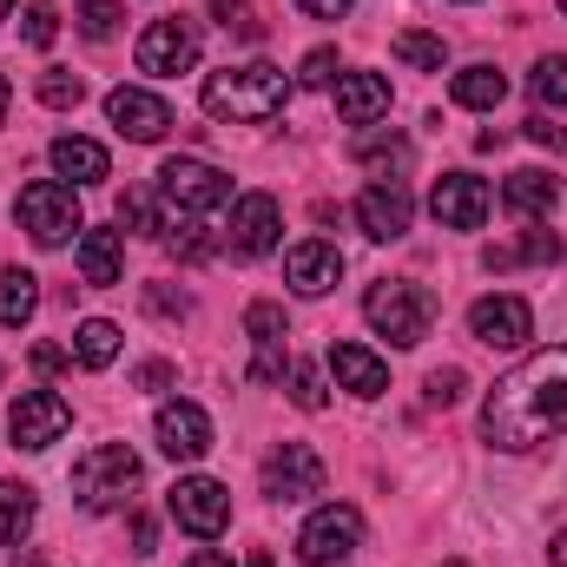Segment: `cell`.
Returning a JSON list of instances; mask_svg holds the SVG:
<instances>
[{
	"label": "cell",
	"mask_w": 567,
	"mask_h": 567,
	"mask_svg": "<svg viewBox=\"0 0 567 567\" xmlns=\"http://www.w3.org/2000/svg\"><path fill=\"white\" fill-rule=\"evenodd\" d=\"M567 429V343H548L535 357H522L482 403V442L528 455L548 435Z\"/></svg>",
	"instance_id": "obj_1"
},
{
	"label": "cell",
	"mask_w": 567,
	"mask_h": 567,
	"mask_svg": "<svg viewBox=\"0 0 567 567\" xmlns=\"http://www.w3.org/2000/svg\"><path fill=\"white\" fill-rule=\"evenodd\" d=\"M284 100H290V80H284V66H265V60L225 66V73L205 80V113H212V120H231V126H265V120H278Z\"/></svg>",
	"instance_id": "obj_2"
},
{
	"label": "cell",
	"mask_w": 567,
	"mask_h": 567,
	"mask_svg": "<svg viewBox=\"0 0 567 567\" xmlns=\"http://www.w3.org/2000/svg\"><path fill=\"white\" fill-rule=\"evenodd\" d=\"M13 225H20L40 251H60L66 238L86 231V218H80V192H73L66 178H33V185H20V198H13Z\"/></svg>",
	"instance_id": "obj_3"
},
{
	"label": "cell",
	"mask_w": 567,
	"mask_h": 567,
	"mask_svg": "<svg viewBox=\"0 0 567 567\" xmlns=\"http://www.w3.org/2000/svg\"><path fill=\"white\" fill-rule=\"evenodd\" d=\"M363 317L377 323V337H390L396 350H416L435 323V297L416 278H383L363 290Z\"/></svg>",
	"instance_id": "obj_4"
},
{
	"label": "cell",
	"mask_w": 567,
	"mask_h": 567,
	"mask_svg": "<svg viewBox=\"0 0 567 567\" xmlns=\"http://www.w3.org/2000/svg\"><path fill=\"white\" fill-rule=\"evenodd\" d=\"M133 488H140V455H133L126 442H100V449H86V455L73 462V502L93 508V515L120 508Z\"/></svg>",
	"instance_id": "obj_5"
},
{
	"label": "cell",
	"mask_w": 567,
	"mask_h": 567,
	"mask_svg": "<svg viewBox=\"0 0 567 567\" xmlns=\"http://www.w3.org/2000/svg\"><path fill=\"white\" fill-rule=\"evenodd\" d=\"M158 198L185 218H205V212H225L231 205V172L205 165V158H165L158 165Z\"/></svg>",
	"instance_id": "obj_6"
},
{
	"label": "cell",
	"mask_w": 567,
	"mask_h": 567,
	"mask_svg": "<svg viewBox=\"0 0 567 567\" xmlns=\"http://www.w3.org/2000/svg\"><path fill=\"white\" fill-rule=\"evenodd\" d=\"M357 548H363V515L350 502H323L303 522V535H297V561L303 567H337V561H350Z\"/></svg>",
	"instance_id": "obj_7"
},
{
	"label": "cell",
	"mask_w": 567,
	"mask_h": 567,
	"mask_svg": "<svg viewBox=\"0 0 567 567\" xmlns=\"http://www.w3.org/2000/svg\"><path fill=\"white\" fill-rule=\"evenodd\" d=\"M165 515H172L185 535L218 542V535H225V522H231V488H225V482H212V475H185V482H172Z\"/></svg>",
	"instance_id": "obj_8"
},
{
	"label": "cell",
	"mask_w": 567,
	"mask_h": 567,
	"mask_svg": "<svg viewBox=\"0 0 567 567\" xmlns=\"http://www.w3.org/2000/svg\"><path fill=\"white\" fill-rule=\"evenodd\" d=\"M468 337L488 343V350H522V343L535 337V310H528V297H515V290L475 297V303H468Z\"/></svg>",
	"instance_id": "obj_9"
},
{
	"label": "cell",
	"mask_w": 567,
	"mask_h": 567,
	"mask_svg": "<svg viewBox=\"0 0 567 567\" xmlns=\"http://www.w3.org/2000/svg\"><path fill=\"white\" fill-rule=\"evenodd\" d=\"M192 66H198V27L192 20L165 13V20H152L140 33V73L172 80V73H192Z\"/></svg>",
	"instance_id": "obj_10"
},
{
	"label": "cell",
	"mask_w": 567,
	"mask_h": 567,
	"mask_svg": "<svg viewBox=\"0 0 567 567\" xmlns=\"http://www.w3.org/2000/svg\"><path fill=\"white\" fill-rule=\"evenodd\" d=\"M7 429H13L20 449H53V442L73 429V410H66L60 390H20L13 410H7Z\"/></svg>",
	"instance_id": "obj_11"
},
{
	"label": "cell",
	"mask_w": 567,
	"mask_h": 567,
	"mask_svg": "<svg viewBox=\"0 0 567 567\" xmlns=\"http://www.w3.org/2000/svg\"><path fill=\"white\" fill-rule=\"evenodd\" d=\"M488 185L475 178V172H442L435 178V192H429V212H435V225L442 231H482L488 225Z\"/></svg>",
	"instance_id": "obj_12"
},
{
	"label": "cell",
	"mask_w": 567,
	"mask_h": 567,
	"mask_svg": "<svg viewBox=\"0 0 567 567\" xmlns=\"http://www.w3.org/2000/svg\"><path fill=\"white\" fill-rule=\"evenodd\" d=\"M106 120H113V133L133 145H158L178 120H172V106L158 100V93H145V86H113L106 93Z\"/></svg>",
	"instance_id": "obj_13"
},
{
	"label": "cell",
	"mask_w": 567,
	"mask_h": 567,
	"mask_svg": "<svg viewBox=\"0 0 567 567\" xmlns=\"http://www.w3.org/2000/svg\"><path fill=\"white\" fill-rule=\"evenodd\" d=\"M265 495H271V502H310V495H323V455H317L310 442L271 449V462H265Z\"/></svg>",
	"instance_id": "obj_14"
},
{
	"label": "cell",
	"mask_w": 567,
	"mask_h": 567,
	"mask_svg": "<svg viewBox=\"0 0 567 567\" xmlns=\"http://www.w3.org/2000/svg\"><path fill=\"white\" fill-rule=\"evenodd\" d=\"M284 231V212L271 192H245V198H231V231H225V245L238 251V258H265L271 245H278Z\"/></svg>",
	"instance_id": "obj_15"
},
{
	"label": "cell",
	"mask_w": 567,
	"mask_h": 567,
	"mask_svg": "<svg viewBox=\"0 0 567 567\" xmlns=\"http://www.w3.org/2000/svg\"><path fill=\"white\" fill-rule=\"evenodd\" d=\"M152 435H158V449L172 455V462H198L205 449H212V416L198 410V403H158V416H152Z\"/></svg>",
	"instance_id": "obj_16"
},
{
	"label": "cell",
	"mask_w": 567,
	"mask_h": 567,
	"mask_svg": "<svg viewBox=\"0 0 567 567\" xmlns=\"http://www.w3.org/2000/svg\"><path fill=\"white\" fill-rule=\"evenodd\" d=\"M357 225H363V238L396 245V238H410V225H416V198H410L403 185H370V192L357 198Z\"/></svg>",
	"instance_id": "obj_17"
},
{
	"label": "cell",
	"mask_w": 567,
	"mask_h": 567,
	"mask_svg": "<svg viewBox=\"0 0 567 567\" xmlns=\"http://www.w3.org/2000/svg\"><path fill=\"white\" fill-rule=\"evenodd\" d=\"M284 278H290L297 297H323V290H337V278H343V251L323 245V238H303V245L284 251Z\"/></svg>",
	"instance_id": "obj_18"
},
{
	"label": "cell",
	"mask_w": 567,
	"mask_h": 567,
	"mask_svg": "<svg viewBox=\"0 0 567 567\" xmlns=\"http://www.w3.org/2000/svg\"><path fill=\"white\" fill-rule=\"evenodd\" d=\"M330 377H337L350 396H363V403H377V396L390 390V363H383L370 343H330Z\"/></svg>",
	"instance_id": "obj_19"
},
{
	"label": "cell",
	"mask_w": 567,
	"mask_h": 567,
	"mask_svg": "<svg viewBox=\"0 0 567 567\" xmlns=\"http://www.w3.org/2000/svg\"><path fill=\"white\" fill-rule=\"evenodd\" d=\"M245 337L258 343L251 383H284V337H290V330H284V310H278V303H265V297H258V303L245 310Z\"/></svg>",
	"instance_id": "obj_20"
},
{
	"label": "cell",
	"mask_w": 567,
	"mask_h": 567,
	"mask_svg": "<svg viewBox=\"0 0 567 567\" xmlns=\"http://www.w3.org/2000/svg\"><path fill=\"white\" fill-rule=\"evenodd\" d=\"M390 113V80L383 73H337V120L343 126H377Z\"/></svg>",
	"instance_id": "obj_21"
},
{
	"label": "cell",
	"mask_w": 567,
	"mask_h": 567,
	"mask_svg": "<svg viewBox=\"0 0 567 567\" xmlns=\"http://www.w3.org/2000/svg\"><path fill=\"white\" fill-rule=\"evenodd\" d=\"M47 158H53V172H60V178H73V192H80V185H100V178H113V158H106V145H100V140H80V133H60V140L47 145Z\"/></svg>",
	"instance_id": "obj_22"
},
{
	"label": "cell",
	"mask_w": 567,
	"mask_h": 567,
	"mask_svg": "<svg viewBox=\"0 0 567 567\" xmlns=\"http://www.w3.org/2000/svg\"><path fill=\"white\" fill-rule=\"evenodd\" d=\"M502 205H508L515 218H548V212L561 205V178H555V172H542V165H522V172H508Z\"/></svg>",
	"instance_id": "obj_23"
},
{
	"label": "cell",
	"mask_w": 567,
	"mask_h": 567,
	"mask_svg": "<svg viewBox=\"0 0 567 567\" xmlns=\"http://www.w3.org/2000/svg\"><path fill=\"white\" fill-rule=\"evenodd\" d=\"M350 152H357V165H370V172H383V185H403V172H410V158H416L403 133H383V126H363Z\"/></svg>",
	"instance_id": "obj_24"
},
{
	"label": "cell",
	"mask_w": 567,
	"mask_h": 567,
	"mask_svg": "<svg viewBox=\"0 0 567 567\" xmlns=\"http://www.w3.org/2000/svg\"><path fill=\"white\" fill-rule=\"evenodd\" d=\"M126 271V238L120 231H80V278L93 290H113Z\"/></svg>",
	"instance_id": "obj_25"
},
{
	"label": "cell",
	"mask_w": 567,
	"mask_h": 567,
	"mask_svg": "<svg viewBox=\"0 0 567 567\" xmlns=\"http://www.w3.org/2000/svg\"><path fill=\"white\" fill-rule=\"evenodd\" d=\"M449 100L468 106V113H495V106L508 100V73H495V66H462V73L449 80Z\"/></svg>",
	"instance_id": "obj_26"
},
{
	"label": "cell",
	"mask_w": 567,
	"mask_h": 567,
	"mask_svg": "<svg viewBox=\"0 0 567 567\" xmlns=\"http://www.w3.org/2000/svg\"><path fill=\"white\" fill-rule=\"evenodd\" d=\"M482 265H488V271H515V265H561V238H555V231H528V238H515V245H488V251H482Z\"/></svg>",
	"instance_id": "obj_27"
},
{
	"label": "cell",
	"mask_w": 567,
	"mask_h": 567,
	"mask_svg": "<svg viewBox=\"0 0 567 567\" xmlns=\"http://www.w3.org/2000/svg\"><path fill=\"white\" fill-rule=\"evenodd\" d=\"M33 310H40V278L33 271H0V330L33 323Z\"/></svg>",
	"instance_id": "obj_28"
},
{
	"label": "cell",
	"mask_w": 567,
	"mask_h": 567,
	"mask_svg": "<svg viewBox=\"0 0 567 567\" xmlns=\"http://www.w3.org/2000/svg\"><path fill=\"white\" fill-rule=\"evenodd\" d=\"M33 515H40V495H33L27 482H0V542H7V548L27 542Z\"/></svg>",
	"instance_id": "obj_29"
},
{
	"label": "cell",
	"mask_w": 567,
	"mask_h": 567,
	"mask_svg": "<svg viewBox=\"0 0 567 567\" xmlns=\"http://www.w3.org/2000/svg\"><path fill=\"white\" fill-rule=\"evenodd\" d=\"M73 357H80L86 370H106V363L120 357V323H113V317H86V323L73 330Z\"/></svg>",
	"instance_id": "obj_30"
},
{
	"label": "cell",
	"mask_w": 567,
	"mask_h": 567,
	"mask_svg": "<svg viewBox=\"0 0 567 567\" xmlns=\"http://www.w3.org/2000/svg\"><path fill=\"white\" fill-rule=\"evenodd\" d=\"M396 60H403V66H416V73H442L449 47H442V33H423V27H403V33H396Z\"/></svg>",
	"instance_id": "obj_31"
},
{
	"label": "cell",
	"mask_w": 567,
	"mask_h": 567,
	"mask_svg": "<svg viewBox=\"0 0 567 567\" xmlns=\"http://www.w3.org/2000/svg\"><path fill=\"white\" fill-rule=\"evenodd\" d=\"M120 225H126V231H140V238H165V225H172V218L158 212V198H152V192H126V198H120Z\"/></svg>",
	"instance_id": "obj_32"
},
{
	"label": "cell",
	"mask_w": 567,
	"mask_h": 567,
	"mask_svg": "<svg viewBox=\"0 0 567 567\" xmlns=\"http://www.w3.org/2000/svg\"><path fill=\"white\" fill-rule=\"evenodd\" d=\"M80 100H86V80H80V73H66V66H47V73H40V106L66 113V106H80Z\"/></svg>",
	"instance_id": "obj_33"
},
{
	"label": "cell",
	"mask_w": 567,
	"mask_h": 567,
	"mask_svg": "<svg viewBox=\"0 0 567 567\" xmlns=\"http://www.w3.org/2000/svg\"><path fill=\"white\" fill-rule=\"evenodd\" d=\"M528 86H535V100H542V106H567V53H548V60H535Z\"/></svg>",
	"instance_id": "obj_34"
},
{
	"label": "cell",
	"mask_w": 567,
	"mask_h": 567,
	"mask_svg": "<svg viewBox=\"0 0 567 567\" xmlns=\"http://www.w3.org/2000/svg\"><path fill=\"white\" fill-rule=\"evenodd\" d=\"M290 403H297V410H310V416L330 403V390H323V370H317V363H290Z\"/></svg>",
	"instance_id": "obj_35"
},
{
	"label": "cell",
	"mask_w": 567,
	"mask_h": 567,
	"mask_svg": "<svg viewBox=\"0 0 567 567\" xmlns=\"http://www.w3.org/2000/svg\"><path fill=\"white\" fill-rule=\"evenodd\" d=\"M20 33H27V47H53V40H60V13H53V0H27Z\"/></svg>",
	"instance_id": "obj_36"
},
{
	"label": "cell",
	"mask_w": 567,
	"mask_h": 567,
	"mask_svg": "<svg viewBox=\"0 0 567 567\" xmlns=\"http://www.w3.org/2000/svg\"><path fill=\"white\" fill-rule=\"evenodd\" d=\"M212 20H218L225 33H238V40H265V27H258V13H251L245 0H212Z\"/></svg>",
	"instance_id": "obj_37"
},
{
	"label": "cell",
	"mask_w": 567,
	"mask_h": 567,
	"mask_svg": "<svg viewBox=\"0 0 567 567\" xmlns=\"http://www.w3.org/2000/svg\"><path fill=\"white\" fill-rule=\"evenodd\" d=\"M80 33L86 40H113L120 33V0H86L80 7Z\"/></svg>",
	"instance_id": "obj_38"
},
{
	"label": "cell",
	"mask_w": 567,
	"mask_h": 567,
	"mask_svg": "<svg viewBox=\"0 0 567 567\" xmlns=\"http://www.w3.org/2000/svg\"><path fill=\"white\" fill-rule=\"evenodd\" d=\"M337 73H343V66H337V53H330V47L303 53V66H297V80H303V86H337Z\"/></svg>",
	"instance_id": "obj_39"
},
{
	"label": "cell",
	"mask_w": 567,
	"mask_h": 567,
	"mask_svg": "<svg viewBox=\"0 0 567 567\" xmlns=\"http://www.w3.org/2000/svg\"><path fill=\"white\" fill-rule=\"evenodd\" d=\"M462 390H468V377H462V370H435V377H429V410H449V403H462Z\"/></svg>",
	"instance_id": "obj_40"
},
{
	"label": "cell",
	"mask_w": 567,
	"mask_h": 567,
	"mask_svg": "<svg viewBox=\"0 0 567 567\" xmlns=\"http://www.w3.org/2000/svg\"><path fill=\"white\" fill-rule=\"evenodd\" d=\"M172 377H178V370H172V363H158V357L133 370V383H140V390H172Z\"/></svg>",
	"instance_id": "obj_41"
},
{
	"label": "cell",
	"mask_w": 567,
	"mask_h": 567,
	"mask_svg": "<svg viewBox=\"0 0 567 567\" xmlns=\"http://www.w3.org/2000/svg\"><path fill=\"white\" fill-rule=\"evenodd\" d=\"M145 303H152V310H165V317H185V310H192V297H185V290L172 297L165 284H152V290H145Z\"/></svg>",
	"instance_id": "obj_42"
},
{
	"label": "cell",
	"mask_w": 567,
	"mask_h": 567,
	"mask_svg": "<svg viewBox=\"0 0 567 567\" xmlns=\"http://www.w3.org/2000/svg\"><path fill=\"white\" fill-rule=\"evenodd\" d=\"M33 370H40V377L66 370V350H60V343H33Z\"/></svg>",
	"instance_id": "obj_43"
},
{
	"label": "cell",
	"mask_w": 567,
	"mask_h": 567,
	"mask_svg": "<svg viewBox=\"0 0 567 567\" xmlns=\"http://www.w3.org/2000/svg\"><path fill=\"white\" fill-rule=\"evenodd\" d=\"M297 7H303L310 20H343V13H350L357 0H297Z\"/></svg>",
	"instance_id": "obj_44"
},
{
	"label": "cell",
	"mask_w": 567,
	"mask_h": 567,
	"mask_svg": "<svg viewBox=\"0 0 567 567\" xmlns=\"http://www.w3.org/2000/svg\"><path fill=\"white\" fill-rule=\"evenodd\" d=\"M152 542H158V528H152V522H133V555H152Z\"/></svg>",
	"instance_id": "obj_45"
},
{
	"label": "cell",
	"mask_w": 567,
	"mask_h": 567,
	"mask_svg": "<svg viewBox=\"0 0 567 567\" xmlns=\"http://www.w3.org/2000/svg\"><path fill=\"white\" fill-rule=\"evenodd\" d=\"M185 567H231V555H218V548H198Z\"/></svg>",
	"instance_id": "obj_46"
},
{
	"label": "cell",
	"mask_w": 567,
	"mask_h": 567,
	"mask_svg": "<svg viewBox=\"0 0 567 567\" xmlns=\"http://www.w3.org/2000/svg\"><path fill=\"white\" fill-rule=\"evenodd\" d=\"M548 561H555V567H567V528L555 535V548H548Z\"/></svg>",
	"instance_id": "obj_47"
},
{
	"label": "cell",
	"mask_w": 567,
	"mask_h": 567,
	"mask_svg": "<svg viewBox=\"0 0 567 567\" xmlns=\"http://www.w3.org/2000/svg\"><path fill=\"white\" fill-rule=\"evenodd\" d=\"M7 93H13V86H7V73H0V120H7Z\"/></svg>",
	"instance_id": "obj_48"
},
{
	"label": "cell",
	"mask_w": 567,
	"mask_h": 567,
	"mask_svg": "<svg viewBox=\"0 0 567 567\" xmlns=\"http://www.w3.org/2000/svg\"><path fill=\"white\" fill-rule=\"evenodd\" d=\"M13 567H47V561H40V555H20V561H13Z\"/></svg>",
	"instance_id": "obj_49"
},
{
	"label": "cell",
	"mask_w": 567,
	"mask_h": 567,
	"mask_svg": "<svg viewBox=\"0 0 567 567\" xmlns=\"http://www.w3.org/2000/svg\"><path fill=\"white\" fill-rule=\"evenodd\" d=\"M7 13H13V0H0V20H7Z\"/></svg>",
	"instance_id": "obj_50"
},
{
	"label": "cell",
	"mask_w": 567,
	"mask_h": 567,
	"mask_svg": "<svg viewBox=\"0 0 567 567\" xmlns=\"http://www.w3.org/2000/svg\"><path fill=\"white\" fill-rule=\"evenodd\" d=\"M442 567H468V561H442Z\"/></svg>",
	"instance_id": "obj_51"
},
{
	"label": "cell",
	"mask_w": 567,
	"mask_h": 567,
	"mask_svg": "<svg viewBox=\"0 0 567 567\" xmlns=\"http://www.w3.org/2000/svg\"><path fill=\"white\" fill-rule=\"evenodd\" d=\"M462 7H475V0H462Z\"/></svg>",
	"instance_id": "obj_52"
},
{
	"label": "cell",
	"mask_w": 567,
	"mask_h": 567,
	"mask_svg": "<svg viewBox=\"0 0 567 567\" xmlns=\"http://www.w3.org/2000/svg\"><path fill=\"white\" fill-rule=\"evenodd\" d=\"M561 13H567V0H561Z\"/></svg>",
	"instance_id": "obj_53"
}]
</instances>
